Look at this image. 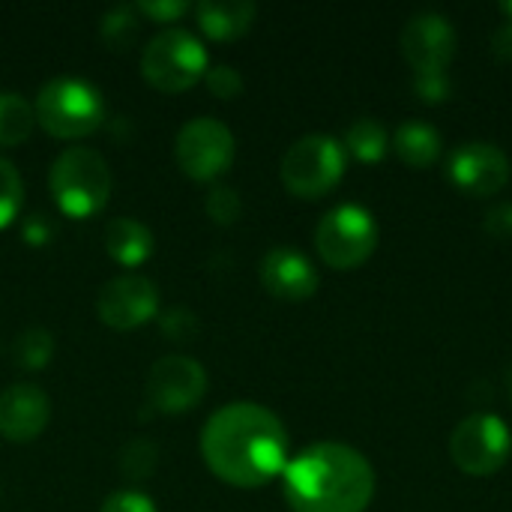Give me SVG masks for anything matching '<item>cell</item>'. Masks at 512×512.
<instances>
[{
    "label": "cell",
    "mask_w": 512,
    "mask_h": 512,
    "mask_svg": "<svg viewBox=\"0 0 512 512\" xmlns=\"http://www.w3.org/2000/svg\"><path fill=\"white\" fill-rule=\"evenodd\" d=\"M24 204V183L18 168L0 156V228H6Z\"/></svg>",
    "instance_id": "cell-24"
},
{
    "label": "cell",
    "mask_w": 512,
    "mask_h": 512,
    "mask_svg": "<svg viewBox=\"0 0 512 512\" xmlns=\"http://www.w3.org/2000/svg\"><path fill=\"white\" fill-rule=\"evenodd\" d=\"M315 246L333 270L360 267L378 246V225L360 204L333 207L315 228Z\"/></svg>",
    "instance_id": "cell-7"
},
{
    "label": "cell",
    "mask_w": 512,
    "mask_h": 512,
    "mask_svg": "<svg viewBox=\"0 0 512 512\" xmlns=\"http://www.w3.org/2000/svg\"><path fill=\"white\" fill-rule=\"evenodd\" d=\"M201 456L222 483L258 489L285 471L288 432L270 408L255 402H231L204 423Z\"/></svg>",
    "instance_id": "cell-1"
},
{
    "label": "cell",
    "mask_w": 512,
    "mask_h": 512,
    "mask_svg": "<svg viewBox=\"0 0 512 512\" xmlns=\"http://www.w3.org/2000/svg\"><path fill=\"white\" fill-rule=\"evenodd\" d=\"M261 285L267 288V294L288 300V303H300L309 300L318 291V270L312 267V261L291 249V246H276L261 258Z\"/></svg>",
    "instance_id": "cell-15"
},
{
    "label": "cell",
    "mask_w": 512,
    "mask_h": 512,
    "mask_svg": "<svg viewBox=\"0 0 512 512\" xmlns=\"http://www.w3.org/2000/svg\"><path fill=\"white\" fill-rule=\"evenodd\" d=\"M207 48L186 27L159 30L141 54V75L162 93H183L207 72Z\"/></svg>",
    "instance_id": "cell-5"
},
{
    "label": "cell",
    "mask_w": 512,
    "mask_h": 512,
    "mask_svg": "<svg viewBox=\"0 0 512 512\" xmlns=\"http://www.w3.org/2000/svg\"><path fill=\"white\" fill-rule=\"evenodd\" d=\"M135 9H138V15H144L150 21L174 24V21H180L192 9V3H186V0H138Z\"/></svg>",
    "instance_id": "cell-28"
},
{
    "label": "cell",
    "mask_w": 512,
    "mask_h": 512,
    "mask_svg": "<svg viewBox=\"0 0 512 512\" xmlns=\"http://www.w3.org/2000/svg\"><path fill=\"white\" fill-rule=\"evenodd\" d=\"M402 54L414 66V75L447 72L456 54V30L438 12L414 15L402 30Z\"/></svg>",
    "instance_id": "cell-12"
},
{
    "label": "cell",
    "mask_w": 512,
    "mask_h": 512,
    "mask_svg": "<svg viewBox=\"0 0 512 512\" xmlns=\"http://www.w3.org/2000/svg\"><path fill=\"white\" fill-rule=\"evenodd\" d=\"M192 12H195L198 27L204 30V36H210L216 42H231L252 27L258 6L249 0H201V3H195Z\"/></svg>",
    "instance_id": "cell-16"
},
{
    "label": "cell",
    "mask_w": 512,
    "mask_h": 512,
    "mask_svg": "<svg viewBox=\"0 0 512 512\" xmlns=\"http://www.w3.org/2000/svg\"><path fill=\"white\" fill-rule=\"evenodd\" d=\"M156 318H159L162 336L171 339V342H189L201 330V321H198V315L189 306H171V309L159 312Z\"/></svg>",
    "instance_id": "cell-25"
},
{
    "label": "cell",
    "mask_w": 512,
    "mask_h": 512,
    "mask_svg": "<svg viewBox=\"0 0 512 512\" xmlns=\"http://www.w3.org/2000/svg\"><path fill=\"white\" fill-rule=\"evenodd\" d=\"M204 210H207V216H210L216 225H234V222L240 219V213H243V201H240L237 189L219 183V186H213V189L207 192Z\"/></svg>",
    "instance_id": "cell-26"
},
{
    "label": "cell",
    "mask_w": 512,
    "mask_h": 512,
    "mask_svg": "<svg viewBox=\"0 0 512 512\" xmlns=\"http://www.w3.org/2000/svg\"><path fill=\"white\" fill-rule=\"evenodd\" d=\"M282 492L294 512H366L375 471L348 444H312L285 465Z\"/></svg>",
    "instance_id": "cell-2"
},
{
    "label": "cell",
    "mask_w": 512,
    "mask_h": 512,
    "mask_svg": "<svg viewBox=\"0 0 512 512\" xmlns=\"http://www.w3.org/2000/svg\"><path fill=\"white\" fill-rule=\"evenodd\" d=\"M414 90L423 102L435 105V102H444L450 99V78L447 72H423V75H414Z\"/></svg>",
    "instance_id": "cell-29"
},
{
    "label": "cell",
    "mask_w": 512,
    "mask_h": 512,
    "mask_svg": "<svg viewBox=\"0 0 512 512\" xmlns=\"http://www.w3.org/2000/svg\"><path fill=\"white\" fill-rule=\"evenodd\" d=\"M159 465V447L150 438H132L120 453H117V471L129 483H144L153 477Z\"/></svg>",
    "instance_id": "cell-23"
},
{
    "label": "cell",
    "mask_w": 512,
    "mask_h": 512,
    "mask_svg": "<svg viewBox=\"0 0 512 512\" xmlns=\"http://www.w3.org/2000/svg\"><path fill=\"white\" fill-rule=\"evenodd\" d=\"M96 315L111 330H135L159 315V288L141 273L114 276L96 294Z\"/></svg>",
    "instance_id": "cell-11"
},
{
    "label": "cell",
    "mask_w": 512,
    "mask_h": 512,
    "mask_svg": "<svg viewBox=\"0 0 512 512\" xmlns=\"http://www.w3.org/2000/svg\"><path fill=\"white\" fill-rule=\"evenodd\" d=\"M492 51L501 57V60H512V21L501 24L492 36Z\"/></svg>",
    "instance_id": "cell-33"
},
{
    "label": "cell",
    "mask_w": 512,
    "mask_h": 512,
    "mask_svg": "<svg viewBox=\"0 0 512 512\" xmlns=\"http://www.w3.org/2000/svg\"><path fill=\"white\" fill-rule=\"evenodd\" d=\"M51 237H54V225H51L42 213H33V216L24 219V225H21V240H24L27 246H45V243H51Z\"/></svg>",
    "instance_id": "cell-31"
},
{
    "label": "cell",
    "mask_w": 512,
    "mask_h": 512,
    "mask_svg": "<svg viewBox=\"0 0 512 512\" xmlns=\"http://www.w3.org/2000/svg\"><path fill=\"white\" fill-rule=\"evenodd\" d=\"M102 243H105V252L123 267H138L153 255L150 228L132 216H114L102 231Z\"/></svg>",
    "instance_id": "cell-17"
},
{
    "label": "cell",
    "mask_w": 512,
    "mask_h": 512,
    "mask_svg": "<svg viewBox=\"0 0 512 512\" xmlns=\"http://www.w3.org/2000/svg\"><path fill=\"white\" fill-rule=\"evenodd\" d=\"M54 357V336L45 327H30L12 342V360L24 372H39Z\"/></svg>",
    "instance_id": "cell-22"
},
{
    "label": "cell",
    "mask_w": 512,
    "mask_h": 512,
    "mask_svg": "<svg viewBox=\"0 0 512 512\" xmlns=\"http://www.w3.org/2000/svg\"><path fill=\"white\" fill-rule=\"evenodd\" d=\"M510 429L501 417L474 414L462 420L450 438V456L459 471L471 477H492L510 459Z\"/></svg>",
    "instance_id": "cell-9"
},
{
    "label": "cell",
    "mask_w": 512,
    "mask_h": 512,
    "mask_svg": "<svg viewBox=\"0 0 512 512\" xmlns=\"http://www.w3.org/2000/svg\"><path fill=\"white\" fill-rule=\"evenodd\" d=\"M174 156L186 177L210 183L234 165L237 141H234V132L222 120L195 117L183 123V129L177 132Z\"/></svg>",
    "instance_id": "cell-8"
},
{
    "label": "cell",
    "mask_w": 512,
    "mask_h": 512,
    "mask_svg": "<svg viewBox=\"0 0 512 512\" xmlns=\"http://www.w3.org/2000/svg\"><path fill=\"white\" fill-rule=\"evenodd\" d=\"M282 183L297 198H324L345 174V147L333 135H303L282 156Z\"/></svg>",
    "instance_id": "cell-6"
},
{
    "label": "cell",
    "mask_w": 512,
    "mask_h": 512,
    "mask_svg": "<svg viewBox=\"0 0 512 512\" xmlns=\"http://www.w3.org/2000/svg\"><path fill=\"white\" fill-rule=\"evenodd\" d=\"M486 231L498 240H512V204H498L489 210Z\"/></svg>",
    "instance_id": "cell-32"
},
{
    "label": "cell",
    "mask_w": 512,
    "mask_h": 512,
    "mask_svg": "<svg viewBox=\"0 0 512 512\" xmlns=\"http://www.w3.org/2000/svg\"><path fill=\"white\" fill-rule=\"evenodd\" d=\"M48 189L66 216L87 219L111 198V168L99 150L72 144L54 159L48 171Z\"/></svg>",
    "instance_id": "cell-3"
},
{
    "label": "cell",
    "mask_w": 512,
    "mask_h": 512,
    "mask_svg": "<svg viewBox=\"0 0 512 512\" xmlns=\"http://www.w3.org/2000/svg\"><path fill=\"white\" fill-rule=\"evenodd\" d=\"M510 390H512V372H510Z\"/></svg>",
    "instance_id": "cell-35"
},
{
    "label": "cell",
    "mask_w": 512,
    "mask_h": 512,
    "mask_svg": "<svg viewBox=\"0 0 512 512\" xmlns=\"http://www.w3.org/2000/svg\"><path fill=\"white\" fill-rule=\"evenodd\" d=\"M393 147H396V156L411 165V168H429L438 162L441 156V135L435 126L429 123H420V120H405L399 129H396V138H393Z\"/></svg>",
    "instance_id": "cell-18"
},
{
    "label": "cell",
    "mask_w": 512,
    "mask_h": 512,
    "mask_svg": "<svg viewBox=\"0 0 512 512\" xmlns=\"http://www.w3.org/2000/svg\"><path fill=\"white\" fill-rule=\"evenodd\" d=\"M204 84H207V90H210L213 96H219V99H234V96L243 93V75H240L234 66H228V63L207 66Z\"/></svg>",
    "instance_id": "cell-27"
},
{
    "label": "cell",
    "mask_w": 512,
    "mask_h": 512,
    "mask_svg": "<svg viewBox=\"0 0 512 512\" xmlns=\"http://www.w3.org/2000/svg\"><path fill=\"white\" fill-rule=\"evenodd\" d=\"M504 12L510 15V21H512V0H510V3H504Z\"/></svg>",
    "instance_id": "cell-34"
},
{
    "label": "cell",
    "mask_w": 512,
    "mask_h": 512,
    "mask_svg": "<svg viewBox=\"0 0 512 512\" xmlns=\"http://www.w3.org/2000/svg\"><path fill=\"white\" fill-rule=\"evenodd\" d=\"M99 512H156L153 501L144 492L135 489H123L105 498V504L99 507Z\"/></svg>",
    "instance_id": "cell-30"
},
{
    "label": "cell",
    "mask_w": 512,
    "mask_h": 512,
    "mask_svg": "<svg viewBox=\"0 0 512 512\" xmlns=\"http://www.w3.org/2000/svg\"><path fill=\"white\" fill-rule=\"evenodd\" d=\"M33 126H36L33 105L15 90H0V147L24 144Z\"/></svg>",
    "instance_id": "cell-20"
},
{
    "label": "cell",
    "mask_w": 512,
    "mask_h": 512,
    "mask_svg": "<svg viewBox=\"0 0 512 512\" xmlns=\"http://www.w3.org/2000/svg\"><path fill=\"white\" fill-rule=\"evenodd\" d=\"M33 114L48 135L60 141H75L93 135L102 126L105 102L90 81L75 75H57L39 87Z\"/></svg>",
    "instance_id": "cell-4"
},
{
    "label": "cell",
    "mask_w": 512,
    "mask_h": 512,
    "mask_svg": "<svg viewBox=\"0 0 512 512\" xmlns=\"http://www.w3.org/2000/svg\"><path fill=\"white\" fill-rule=\"evenodd\" d=\"M51 420V399L39 384H9L0 393V435L15 444L36 441Z\"/></svg>",
    "instance_id": "cell-14"
},
{
    "label": "cell",
    "mask_w": 512,
    "mask_h": 512,
    "mask_svg": "<svg viewBox=\"0 0 512 512\" xmlns=\"http://www.w3.org/2000/svg\"><path fill=\"white\" fill-rule=\"evenodd\" d=\"M147 405L159 414H186L207 393V372L198 360L171 354L159 357L147 372Z\"/></svg>",
    "instance_id": "cell-10"
},
{
    "label": "cell",
    "mask_w": 512,
    "mask_h": 512,
    "mask_svg": "<svg viewBox=\"0 0 512 512\" xmlns=\"http://www.w3.org/2000/svg\"><path fill=\"white\" fill-rule=\"evenodd\" d=\"M141 30V15L135 9V3H117L102 15L99 24V36L111 51H126Z\"/></svg>",
    "instance_id": "cell-21"
},
{
    "label": "cell",
    "mask_w": 512,
    "mask_h": 512,
    "mask_svg": "<svg viewBox=\"0 0 512 512\" xmlns=\"http://www.w3.org/2000/svg\"><path fill=\"white\" fill-rule=\"evenodd\" d=\"M357 162H366V165H375L387 156V147H390V135L384 129L381 120L375 117H360L348 126L345 132V144H342Z\"/></svg>",
    "instance_id": "cell-19"
},
{
    "label": "cell",
    "mask_w": 512,
    "mask_h": 512,
    "mask_svg": "<svg viewBox=\"0 0 512 512\" xmlns=\"http://www.w3.org/2000/svg\"><path fill=\"white\" fill-rule=\"evenodd\" d=\"M450 177L471 195H495L510 180V159L489 141H468L450 156Z\"/></svg>",
    "instance_id": "cell-13"
}]
</instances>
